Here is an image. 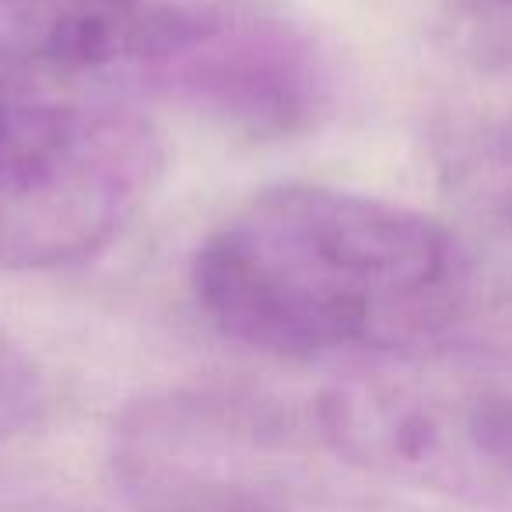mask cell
I'll return each instance as SVG.
<instances>
[{
  "mask_svg": "<svg viewBox=\"0 0 512 512\" xmlns=\"http://www.w3.org/2000/svg\"><path fill=\"white\" fill-rule=\"evenodd\" d=\"M193 295L235 344L274 358H397L449 337L474 299L442 221L369 193L285 183L207 232Z\"/></svg>",
  "mask_w": 512,
  "mask_h": 512,
  "instance_id": "1",
  "label": "cell"
},
{
  "mask_svg": "<svg viewBox=\"0 0 512 512\" xmlns=\"http://www.w3.org/2000/svg\"><path fill=\"white\" fill-rule=\"evenodd\" d=\"M162 137L102 92L29 88L0 109V271L74 267L141 214Z\"/></svg>",
  "mask_w": 512,
  "mask_h": 512,
  "instance_id": "2",
  "label": "cell"
},
{
  "mask_svg": "<svg viewBox=\"0 0 512 512\" xmlns=\"http://www.w3.org/2000/svg\"><path fill=\"white\" fill-rule=\"evenodd\" d=\"M127 88L155 92L246 137H295L330 99L327 64L295 25L221 0H186Z\"/></svg>",
  "mask_w": 512,
  "mask_h": 512,
  "instance_id": "3",
  "label": "cell"
},
{
  "mask_svg": "<svg viewBox=\"0 0 512 512\" xmlns=\"http://www.w3.org/2000/svg\"><path fill=\"white\" fill-rule=\"evenodd\" d=\"M463 190L512 246V116L491 123L463 158Z\"/></svg>",
  "mask_w": 512,
  "mask_h": 512,
  "instance_id": "4",
  "label": "cell"
},
{
  "mask_svg": "<svg viewBox=\"0 0 512 512\" xmlns=\"http://www.w3.org/2000/svg\"><path fill=\"white\" fill-rule=\"evenodd\" d=\"M50 404V386L39 362L0 330V446L25 435Z\"/></svg>",
  "mask_w": 512,
  "mask_h": 512,
  "instance_id": "5",
  "label": "cell"
},
{
  "mask_svg": "<svg viewBox=\"0 0 512 512\" xmlns=\"http://www.w3.org/2000/svg\"><path fill=\"white\" fill-rule=\"evenodd\" d=\"M463 432L491 488L495 481L512 484V393H474L463 400Z\"/></svg>",
  "mask_w": 512,
  "mask_h": 512,
  "instance_id": "6",
  "label": "cell"
},
{
  "mask_svg": "<svg viewBox=\"0 0 512 512\" xmlns=\"http://www.w3.org/2000/svg\"><path fill=\"white\" fill-rule=\"evenodd\" d=\"M453 22L477 57L512 67V0H453Z\"/></svg>",
  "mask_w": 512,
  "mask_h": 512,
  "instance_id": "7",
  "label": "cell"
},
{
  "mask_svg": "<svg viewBox=\"0 0 512 512\" xmlns=\"http://www.w3.org/2000/svg\"><path fill=\"white\" fill-rule=\"evenodd\" d=\"M151 512H281L239 484H211V488H183L158 495Z\"/></svg>",
  "mask_w": 512,
  "mask_h": 512,
  "instance_id": "8",
  "label": "cell"
},
{
  "mask_svg": "<svg viewBox=\"0 0 512 512\" xmlns=\"http://www.w3.org/2000/svg\"><path fill=\"white\" fill-rule=\"evenodd\" d=\"M29 88H43L32 74V60L25 50L22 25H18L15 0H0V109Z\"/></svg>",
  "mask_w": 512,
  "mask_h": 512,
  "instance_id": "9",
  "label": "cell"
}]
</instances>
